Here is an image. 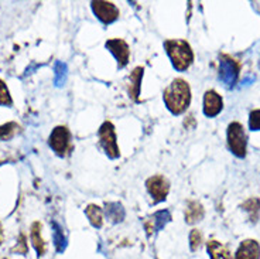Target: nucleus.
Wrapping results in <instances>:
<instances>
[{
	"label": "nucleus",
	"instance_id": "nucleus-1",
	"mask_svg": "<svg viewBox=\"0 0 260 259\" xmlns=\"http://www.w3.org/2000/svg\"><path fill=\"white\" fill-rule=\"evenodd\" d=\"M164 104L173 115H181L188 109L191 104V88L188 82L182 78H176L164 90Z\"/></svg>",
	"mask_w": 260,
	"mask_h": 259
},
{
	"label": "nucleus",
	"instance_id": "nucleus-2",
	"mask_svg": "<svg viewBox=\"0 0 260 259\" xmlns=\"http://www.w3.org/2000/svg\"><path fill=\"white\" fill-rule=\"evenodd\" d=\"M164 48L177 71H187L194 61V52L185 40H167Z\"/></svg>",
	"mask_w": 260,
	"mask_h": 259
},
{
	"label": "nucleus",
	"instance_id": "nucleus-3",
	"mask_svg": "<svg viewBox=\"0 0 260 259\" xmlns=\"http://www.w3.org/2000/svg\"><path fill=\"white\" fill-rule=\"evenodd\" d=\"M228 148L239 159L246 157V148H247V136L245 128L242 126V123L232 122L228 125L226 130Z\"/></svg>",
	"mask_w": 260,
	"mask_h": 259
},
{
	"label": "nucleus",
	"instance_id": "nucleus-4",
	"mask_svg": "<svg viewBox=\"0 0 260 259\" xmlns=\"http://www.w3.org/2000/svg\"><path fill=\"white\" fill-rule=\"evenodd\" d=\"M241 74V64L228 54L219 55V79L226 88H234L238 84Z\"/></svg>",
	"mask_w": 260,
	"mask_h": 259
},
{
	"label": "nucleus",
	"instance_id": "nucleus-5",
	"mask_svg": "<svg viewBox=\"0 0 260 259\" xmlns=\"http://www.w3.org/2000/svg\"><path fill=\"white\" fill-rule=\"evenodd\" d=\"M48 145L54 150V153L59 157H65L70 155L72 150L71 132L65 126H57L54 128L51 135L48 137Z\"/></svg>",
	"mask_w": 260,
	"mask_h": 259
},
{
	"label": "nucleus",
	"instance_id": "nucleus-6",
	"mask_svg": "<svg viewBox=\"0 0 260 259\" xmlns=\"http://www.w3.org/2000/svg\"><path fill=\"white\" fill-rule=\"evenodd\" d=\"M98 135H99V143L104 148L105 153L109 156L111 159H117L120 156V150H119V146H117L116 133H115L113 123L109 122V121L102 123Z\"/></svg>",
	"mask_w": 260,
	"mask_h": 259
},
{
	"label": "nucleus",
	"instance_id": "nucleus-7",
	"mask_svg": "<svg viewBox=\"0 0 260 259\" xmlns=\"http://www.w3.org/2000/svg\"><path fill=\"white\" fill-rule=\"evenodd\" d=\"M146 187L150 195L153 197L154 203H161L167 198L170 191V183L169 180L161 175L151 176L146 182Z\"/></svg>",
	"mask_w": 260,
	"mask_h": 259
},
{
	"label": "nucleus",
	"instance_id": "nucleus-8",
	"mask_svg": "<svg viewBox=\"0 0 260 259\" xmlns=\"http://www.w3.org/2000/svg\"><path fill=\"white\" fill-rule=\"evenodd\" d=\"M92 12L104 24H111L119 19V9L112 2H92Z\"/></svg>",
	"mask_w": 260,
	"mask_h": 259
},
{
	"label": "nucleus",
	"instance_id": "nucleus-9",
	"mask_svg": "<svg viewBox=\"0 0 260 259\" xmlns=\"http://www.w3.org/2000/svg\"><path fill=\"white\" fill-rule=\"evenodd\" d=\"M105 47L113 54V57L116 59L117 67L124 68L130 59V48L127 43L122 39H111L106 41Z\"/></svg>",
	"mask_w": 260,
	"mask_h": 259
},
{
	"label": "nucleus",
	"instance_id": "nucleus-10",
	"mask_svg": "<svg viewBox=\"0 0 260 259\" xmlns=\"http://www.w3.org/2000/svg\"><path fill=\"white\" fill-rule=\"evenodd\" d=\"M223 109L222 97L214 90H208L204 95V115L208 118H215Z\"/></svg>",
	"mask_w": 260,
	"mask_h": 259
},
{
	"label": "nucleus",
	"instance_id": "nucleus-11",
	"mask_svg": "<svg viewBox=\"0 0 260 259\" xmlns=\"http://www.w3.org/2000/svg\"><path fill=\"white\" fill-rule=\"evenodd\" d=\"M170 221H171V214H170L169 210H160L153 215H150L149 218L144 221V229L150 237L151 234L162 229Z\"/></svg>",
	"mask_w": 260,
	"mask_h": 259
},
{
	"label": "nucleus",
	"instance_id": "nucleus-12",
	"mask_svg": "<svg viewBox=\"0 0 260 259\" xmlns=\"http://www.w3.org/2000/svg\"><path fill=\"white\" fill-rule=\"evenodd\" d=\"M235 259H260V245L257 241L245 240L235 252Z\"/></svg>",
	"mask_w": 260,
	"mask_h": 259
},
{
	"label": "nucleus",
	"instance_id": "nucleus-13",
	"mask_svg": "<svg viewBox=\"0 0 260 259\" xmlns=\"http://www.w3.org/2000/svg\"><path fill=\"white\" fill-rule=\"evenodd\" d=\"M143 67H136L133 71L130 72L129 78H127V94L133 101H139V95H140V84L143 79Z\"/></svg>",
	"mask_w": 260,
	"mask_h": 259
},
{
	"label": "nucleus",
	"instance_id": "nucleus-14",
	"mask_svg": "<svg viewBox=\"0 0 260 259\" xmlns=\"http://www.w3.org/2000/svg\"><path fill=\"white\" fill-rule=\"evenodd\" d=\"M30 240H31V244L36 249V252L39 256H43L46 253V244H44V240L41 237V224L39 221L32 222L31 228H30Z\"/></svg>",
	"mask_w": 260,
	"mask_h": 259
},
{
	"label": "nucleus",
	"instance_id": "nucleus-15",
	"mask_svg": "<svg viewBox=\"0 0 260 259\" xmlns=\"http://www.w3.org/2000/svg\"><path fill=\"white\" fill-rule=\"evenodd\" d=\"M205 215L204 207L201 203L198 201H188L187 208H185V222L187 224H195L198 221H201Z\"/></svg>",
	"mask_w": 260,
	"mask_h": 259
},
{
	"label": "nucleus",
	"instance_id": "nucleus-16",
	"mask_svg": "<svg viewBox=\"0 0 260 259\" xmlns=\"http://www.w3.org/2000/svg\"><path fill=\"white\" fill-rule=\"evenodd\" d=\"M207 249L211 259H232V255L226 246L221 244L219 241L211 240L207 242Z\"/></svg>",
	"mask_w": 260,
	"mask_h": 259
},
{
	"label": "nucleus",
	"instance_id": "nucleus-17",
	"mask_svg": "<svg viewBox=\"0 0 260 259\" xmlns=\"http://www.w3.org/2000/svg\"><path fill=\"white\" fill-rule=\"evenodd\" d=\"M105 214L112 222H122L124 220V208L120 203H106Z\"/></svg>",
	"mask_w": 260,
	"mask_h": 259
},
{
	"label": "nucleus",
	"instance_id": "nucleus-18",
	"mask_svg": "<svg viewBox=\"0 0 260 259\" xmlns=\"http://www.w3.org/2000/svg\"><path fill=\"white\" fill-rule=\"evenodd\" d=\"M52 241H54V246H55V251L58 253H62L67 248V238L64 235V229L59 225L58 222L52 221Z\"/></svg>",
	"mask_w": 260,
	"mask_h": 259
},
{
	"label": "nucleus",
	"instance_id": "nucleus-19",
	"mask_svg": "<svg viewBox=\"0 0 260 259\" xmlns=\"http://www.w3.org/2000/svg\"><path fill=\"white\" fill-rule=\"evenodd\" d=\"M85 214L88 217V220L95 228H102L104 225V211L102 208L98 207L96 204H89L85 208Z\"/></svg>",
	"mask_w": 260,
	"mask_h": 259
},
{
	"label": "nucleus",
	"instance_id": "nucleus-20",
	"mask_svg": "<svg viewBox=\"0 0 260 259\" xmlns=\"http://www.w3.org/2000/svg\"><path fill=\"white\" fill-rule=\"evenodd\" d=\"M242 208L249 214V220L252 222H256L259 220V214H260V200L256 198V197H252L246 200L243 204H242Z\"/></svg>",
	"mask_w": 260,
	"mask_h": 259
},
{
	"label": "nucleus",
	"instance_id": "nucleus-21",
	"mask_svg": "<svg viewBox=\"0 0 260 259\" xmlns=\"http://www.w3.org/2000/svg\"><path fill=\"white\" fill-rule=\"evenodd\" d=\"M20 132V126L16 122H7L0 126V140H10Z\"/></svg>",
	"mask_w": 260,
	"mask_h": 259
},
{
	"label": "nucleus",
	"instance_id": "nucleus-22",
	"mask_svg": "<svg viewBox=\"0 0 260 259\" xmlns=\"http://www.w3.org/2000/svg\"><path fill=\"white\" fill-rule=\"evenodd\" d=\"M54 72H55V78H54V84L57 87H61L64 85L65 79H67V72H68V68L64 63L61 61H57L55 63V67H54Z\"/></svg>",
	"mask_w": 260,
	"mask_h": 259
},
{
	"label": "nucleus",
	"instance_id": "nucleus-23",
	"mask_svg": "<svg viewBox=\"0 0 260 259\" xmlns=\"http://www.w3.org/2000/svg\"><path fill=\"white\" fill-rule=\"evenodd\" d=\"M202 244V234L200 229H192L191 233H189V248H191V251L194 252L197 251Z\"/></svg>",
	"mask_w": 260,
	"mask_h": 259
},
{
	"label": "nucleus",
	"instance_id": "nucleus-24",
	"mask_svg": "<svg viewBox=\"0 0 260 259\" xmlns=\"http://www.w3.org/2000/svg\"><path fill=\"white\" fill-rule=\"evenodd\" d=\"M13 104L12 97H10V92L7 90L6 84L0 79V105L2 106H10Z\"/></svg>",
	"mask_w": 260,
	"mask_h": 259
},
{
	"label": "nucleus",
	"instance_id": "nucleus-25",
	"mask_svg": "<svg viewBox=\"0 0 260 259\" xmlns=\"http://www.w3.org/2000/svg\"><path fill=\"white\" fill-rule=\"evenodd\" d=\"M249 128L250 130H260V109H254L249 115Z\"/></svg>",
	"mask_w": 260,
	"mask_h": 259
},
{
	"label": "nucleus",
	"instance_id": "nucleus-26",
	"mask_svg": "<svg viewBox=\"0 0 260 259\" xmlns=\"http://www.w3.org/2000/svg\"><path fill=\"white\" fill-rule=\"evenodd\" d=\"M13 251H17L19 253H27V244H26V237L24 234H20V241L19 244L16 245Z\"/></svg>",
	"mask_w": 260,
	"mask_h": 259
},
{
	"label": "nucleus",
	"instance_id": "nucleus-27",
	"mask_svg": "<svg viewBox=\"0 0 260 259\" xmlns=\"http://www.w3.org/2000/svg\"><path fill=\"white\" fill-rule=\"evenodd\" d=\"M3 240H5V233H3V227H2V224H0V245H2Z\"/></svg>",
	"mask_w": 260,
	"mask_h": 259
}]
</instances>
